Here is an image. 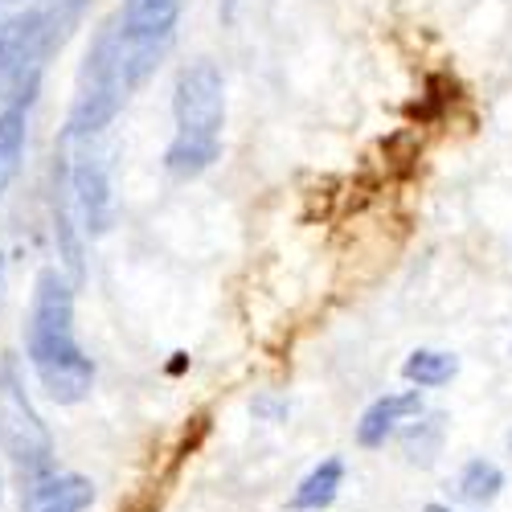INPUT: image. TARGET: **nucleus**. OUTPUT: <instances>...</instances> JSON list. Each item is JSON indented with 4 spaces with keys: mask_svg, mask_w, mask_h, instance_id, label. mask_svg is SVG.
<instances>
[{
    "mask_svg": "<svg viewBox=\"0 0 512 512\" xmlns=\"http://www.w3.org/2000/svg\"><path fill=\"white\" fill-rule=\"evenodd\" d=\"M25 357L37 386L58 406H78L95 390V361L74 336V283L58 267L37 271L25 316Z\"/></svg>",
    "mask_w": 512,
    "mask_h": 512,
    "instance_id": "1",
    "label": "nucleus"
},
{
    "mask_svg": "<svg viewBox=\"0 0 512 512\" xmlns=\"http://www.w3.org/2000/svg\"><path fill=\"white\" fill-rule=\"evenodd\" d=\"M177 132L164 148V173L173 181H193L222 156L226 127V82L213 62H189L173 87Z\"/></svg>",
    "mask_w": 512,
    "mask_h": 512,
    "instance_id": "2",
    "label": "nucleus"
},
{
    "mask_svg": "<svg viewBox=\"0 0 512 512\" xmlns=\"http://www.w3.org/2000/svg\"><path fill=\"white\" fill-rule=\"evenodd\" d=\"M82 0H41L0 21V103H33L46 58L66 41Z\"/></svg>",
    "mask_w": 512,
    "mask_h": 512,
    "instance_id": "3",
    "label": "nucleus"
},
{
    "mask_svg": "<svg viewBox=\"0 0 512 512\" xmlns=\"http://www.w3.org/2000/svg\"><path fill=\"white\" fill-rule=\"evenodd\" d=\"M136 91L132 74L123 66V50H119V25L115 17L99 25L91 50H87V62H82V74H78V95L70 103V115H66V132H62V144H87L91 136H99L103 127L123 111L127 95Z\"/></svg>",
    "mask_w": 512,
    "mask_h": 512,
    "instance_id": "4",
    "label": "nucleus"
},
{
    "mask_svg": "<svg viewBox=\"0 0 512 512\" xmlns=\"http://www.w3.org/2000/svg\"><path fill=\"white\" fill-rule=\"evenodd\" d=\"M0 447H5L13 472L25 480H37L54 472V435L41 422L29 390H25V373L13 353L0 357Z\"/></svg>",
    "mask_w": 512,
    "mask_h": 512,
    "instance_id": "5",
    "label": "nucleus"
},
{
    "mask_svg": "<svg viewBox=\"0 0 512 512\" xmlns=\"http://www.w3.org/2000/svg\"><path fill=\"white\" fill-rule=\"evenodd\" d=\"M181 5L185 0H123V9L115 13L123 66H127V74H132L136 87L160 66L164 50L173 46Z\"/></svg>",
    "mask_w": 512,
    "mask_h": 512,
    "instance_id": "6",
    "label": "nucleus"
},
{
    "mask_svg": "<svg viewBox=\"0 0 512 512\" xmlns=\"http://www.w3.org/2000/svg\"><path fill=\"white\" fill-rule=\"evenodd\" d=\"M62 164V177H66V193L74 205V218L82 222V238H99L111 230V181H107V168L99 164V156L91 152H78L74 160H58Z\"/></svg>",
    "mask_w": 512,
    "mask_h": 512,
    "instance_id": "7",
    "label": "nucleus"
},
{
    "mask_svg": "<svg viewBox=\"0 0 512 512\" xmlns=\"http://www.w3.org/2000/svg\"><path fill=\"white\" fill-rule=\"evenodd\" d=\"M95 504V484L78 472H46L25 480L17 492V512H87Z\"/></svg>",
    "mask_w": 512,
    "mask_h": 512,
    "instance_id": "8",
    "label": "nucleus"
},
{
    "mask_svg": "<svg viewBox=\"0 0 512 512\" xmlns=\"http://www.w3.org/2000/svg\"><path fill=\"white\" fill-rule=\"evenodd\" d=\"M422 414V394L418 390H398V394H386V398H377L361 422H357V443L377 451V447H386V439L398 431L402 422L418 418Z\"/></svg>",
    "mask_w": 512,
    "mask_h": 512,
    "instance_id": "9",
    "label": "nucleus"
},
{
    "mask_svg": "<svg viewBox=\"0 0 512 512\" xmlns=\"http://www.w3.org/2000/svg\"><path fill=\"white\" fill-rule=\"evenodd\" d=\"M340 484H345V463H340V459L332 455V459L316 463L312 472L300 480V488L291 492V500H287V504H291L295 512H324V508H332V504H336Z\"/></svg>",
    "mask_w": 512,
    "mask_h": 512,
    "instance_id": "10",
    "label": "nucleus"
},
{
    "mask_svg": "<svg viewBox=\"0 0 512 512\" xmlns=\"http://www.w3.org/2000/svg\"><path fill=\"white\" fill-rule=\"evenodd\" d=\"M25 127H29V103H5L0 107V193H5L25 156Z\"/></svg>",
    "mask_w": 512,
    "mask_h": 512,
    "instance_id": "11",
    "label": "nucleus"
},
{
    "mask_svg": "<svg viewBox=\"0 0 512 512\" xmlns=\"http://www.w3.org/2000/svg\"><path fill=\"white\" fill-rule=\"evenodd\" d=\"M455 373H459V357L443 349H414L402 361V377L414 390H439L447 381H455Z\"/></svg>",
    "mask_w": 512,
    "mask_h": 512,
    "instance_id": "12",
    "label": "nucleus"
},
{
    "mask_svg": "<svg viewBox=\"0 0 512 512\" xmlns=\"http://www.w3.org/2000/svg\"><path fill=\"white\" fill-rule=\"evenodd\" d=\"M439 447H443V414H418V418H410V426L402 431L406 459L418 463V467H431Z\"/></svg>",
    "mask_w": 512,
    "mask_h": 512,
    "instance_id": "13",
    "label": "nucleus"
},
{
    "mask_svg": "<svg viewBox=\"0 0 512 512\" xmlns=\"http://www.w3.org/2000/svg\"><path fill=\"white\" fill-rule=\"evenodd\" d=\"M500 488H504V472H500L492 459H467L463 463V472H459V496L467 504L484 508V504H492L500 496Z\"/></svg>",
    "mask_w": 512,
    "mask_h": 512,
    "instance_id": "14",
    "label": "nucleus"
},
{
    "mask_svg": "<svg viewBox=\"0 0 512 512\" xmlns=\"http://www.w3.org/2000/svg\"><path fill=\"white\" fill-rule=\"evenodd\" d=\"M287 402L283 398H254V414L267 418V422H287Z\"/></svg>",
    "mask_w": 512,
    "mask_h": 512,
    "instance_id": "15",
    "label": "nucleus"
},
{
    "mask_svg": "<svg viewBox=\"0 0 512 512\" xmlns=\"http://www.w3.org/2000/svg\"><path fill=\"white\" fill-rule=\"evenodd\" d=\"M422 512H459V508H451V504H426Z\"/></svg>",
    "mask_w": 512,
    "mask_h": 512,
    "instance_id": "16",
    "label": "nucleus"
},
{
    "mask_svg": "<svg viewBox=\"0 0 512 512\" xmlns=\"http://www.w3.org/2000/svg\"><path fill=\"white\" fill-rule=\"evenodd\" d=\"M0 279H5V254H0Z\"/></svg>",
    "mask_w": 512,
    "mask_h": 512,
    "instance_id": "17",
    "label": "nucleus"
},
{
    "mask_svg": "<svg viewBox=\"0 0 512 512\" xmlns=\"http://www.w3.org/2000/svg\"><path fill=\"white\" fill-rule=\"evenodd\" d=\"M0 500H5V480H0Z\"/></svg>",
    "mask_w": 512,
    "mask_h": 512,
    "instance_id": "18",
    "label": "nucleus"
},
{
    "mask_svg": "<svg viewBox=\"0 0 512 512\" xmlns=\"http://www.w3.org/2000/svg\"><path fill=\"white\" fill-rule=\"evenodd\" d=\"M508 451H512V431H508Z\"/></svg>",
    "mask_w": 512,
    "mask_h": 512,
    "instance_id": "19",
    "label": "nucleus"
}]
</instances>
